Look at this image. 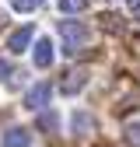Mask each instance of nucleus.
Here are the masks:
<instances>
[{
  "label": "nucleus",
  "mask_w": 140,
  "mask_h": 147,
  "mask_svg": "<svg viewBox=\"0 0 140 147\" xmlns=\"http://www.w3.org/2000/svg\"><path fill=\"white\" fill-rule=\"evenodd\" d=\"M84 84H88V74L84 70H74V74H67V81L60 84V91H63V95H77Z\"/></svg>",
  "instance_id": "obj_6"
},
{
  "label": "nucleus",
  "mask_w": 140,
  "mask_h": 147,
  "mask_svg": "<svg viewBox=\"0 0 140 147\" xmlns=\"http://www.w3.org/2000/svg\"><path fill=\"white\" fill-rule=\"evenodd\" d=\"M28 144H32V133L25 126H11L4 133V147H28Z\"/></svg>",
  "instance_id": "obj_5"
},
{
  "label": "nucleus",
  "mask_w": 140,
  "mask_h": 147,
  "mask_svg": "<svg viewBox=\"0 0 140 147\" xmlns=\"http://www.w3.org/2000/svg\"><path fill=\"white\" fill-rule=\"evenodd\" d=\"M126 144L130 147H140V123H130L126 126Z\"/></svg>",
  "instance_id": "obj_9"
},
{
  "label": "nucleus",
  "mask_w": 140,
  "mask_h": 147,
  "mask_svg": "<svg viewBox=\"0 0 140 147\" xmlns=\"http://www.w3.org/2000/svg\"><path fill=\"white\" fill-rule=\"evenodd\" d=\"M32 56H35V67H39V70L52 67V56H56V53H52V42H49V39H39V42H35V53H32Z\"/></svg>",
  "instance_id": "obj_4"
},
{
  "label": "nucleus",
  "mask_w": 140,
  "mask_h": 147,
  "mask_svg": "<svg viewBox=\"0 0 140 147\" xmlns=\"http://www.w3.org/2000/svg\"><path fill=\"white\" fill-rule=\"evenodd\" d=\"M35 4H46V0H35Z\"/></svg>",
  "instance_id": "obj_14"
},
{
  "label": "nucleus",
  "mask_w": 140,
  "mask_h": 147,
  "mask_svg": "<svg viewBox=\"0 0 140 147\" xmlns=\"http://www.w3.org/2000/svg\"><path fill=\"white\" fill-rule=\"evenodd\" d=\"M60 39H63V53H74L91 39V32H88V25H81V21H60Z\"/></svg>",
  "instance_id": "obj_1"
},
{
  "label": "nucleus",
  "mask_w": 140,
  "mask_h": 147,
  "mask_svg": "<svg viewBox=\"0 0 140 147\" xmlns=\"http://www.w3.org/2000/svg\"><path fill=\"white\" fill-rule=\"evenodd\" d=\"M88 7V0H60V11L63 14H81Z\"/></svg>",
  "instance_id": "obj_8"
},
{
  "label": "nucleus",
  "mask_w": 140,
  "mask_h": 147,
  "mask_svg": "<svg viewBox=\"0 0 140 147\" xmlns=\"http://www.w3.org/2000/svg\"><path fill=\"white\" fill-rule=\"evenodd\" d=\"M49 98H52V88L42 81V84L28 88V95H25V109H32V112H42V109L49 105Z\"/></svg>",
  "instance_id": "obj_2"
},
{
  "label": "nucleus",
  "mask_w": 140,
  "mask_h": 147,
  "mask_svg": "<svg viewBox=\"0 0 140 147\" xmlns=\"http://www.w3.org/2000/svg\"><path fill=\"white\" fill-rule=\"evenodd\" d=\"M7 74H11V63H7V60H0V81H4Z\"/></svg>",
  "instance_id": "obj_13"
},
{
  "label": "nucleus",
  "mask_w": 140,
  "mask_h": 147,
  "mask_svg": "<svg viewBox=\"0 0 140 147\" xmlns=\"http://www.w3.org/2000/svg\"><path fill=\"white\" fill-rule=\"evenodd\" d=\"M39 126H42V130H49V133H52V130H56V126H60V119L52 116V112H46V116H39Z\"/></svg>",
  "instance_id": "obj_10"
},
{
  "label": "nucleus",
  "mask_w": 140,
  "mask_h": 147,
  "mask_svg": "<svg viewBox=\"0 0 140 147\" xmlns=\"http://www.w3.org/2000/svg\"><path fill=\"white\" fill-rule=\"evenodd\" d=\"M95 130V119L88 116V112H74V133H81V137H88Z\"/></svg>",
  "instance_id": "obj_7"
},
{
  "label": "nucleus",
  "mask_w": 140,
  "mask_h": 147,
  "mask_svg": "<svg viewBox=\"0 0 140 147\" xmlns=\"http://www.w3.org/2000/svg\"><path fill=\"white\" fill-rule=\"evenodd\" d=\"M11 7L25 14V11H32V7H35V0H11Z\"/></svg>",
  "instance_id": "obj_11"
},
{
  "label": "nucleus",
  "mask_w": 140,
  "mask_h": 147,
  "mask_svg": "<svg viewBox=\"0 0 140 147\" xmlns=\"http://www.w3.org/2000/svg\"><path fill=\"white\" fill-rule=\"evenodd\" d=\"M32 35H35V28H32V25H21L18 32H11L7 49H11V53H25V49L32 46Z\"/></svg>",
  "instance_id": "obj_3"
},
{
  "label": "nucleus",
  "mask_w": 140,
  "mask_h": 147,
  "mask_svg": "<svg viewBox=\"0 0 140 147\" xmlns=\"http://www.w3.org/2000/svg\"><path fill=\"white\" fill-rule=\"evenodd\" d=\"M126 7H130L133 18H140V0H126Z\"/></svg>",
  "instance_id": "obj_12"
}]
</instances>
